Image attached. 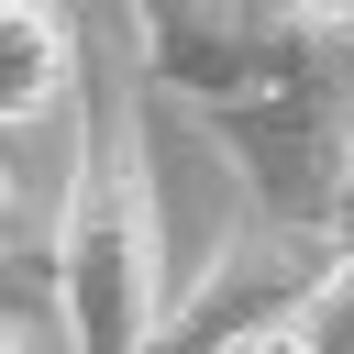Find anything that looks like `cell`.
<instances>
[{
    "instance_id": "6da1fadb",
    "label": "cell",
    "mask_w": 354,
    "mask_h": 354,
    "mask_svg": "<svg viewBox=\"0 0 354 354\" xmlns=\"http://www.w3.org/2000/svg\"><path fill=\"white\" fill-rule=\"evenodd\" d=\"M55 321L66 354H144L166 321V210H155V155H144V100L100 88L77 122V166L44 232Z\"/></svg>"
},
{
    "instance_id": "7a4b0ae2",
    "label": "cell",
    "mask_w": 354,
    "mask_h": 354,
    "mask_svg": "<svg viewBox=\"0 0 354 354\" xmlns=\"http://www.w3.org/2000/svg\"><path fill=\"white\" fill-rule=\"evenodd\" d=\"M210 144L243 166L266 221L332 232L343 199H354V0H310V33L288 55V77L254 88L243 111H221Z\"/></svg>"
},
{
    "instance_id": "3957f363",
    "label": "cell",
    "mask_w": 354,
    "mask_h": 354,
    "mask_svg": "<svg viewBox=\"0 0 354 354\" xmlns=\"http://www.w3.org/2000/svg\"><path fill=\"white\" fill-rule=\"evenodd\" d=\"M332 277V232H299V221H243V232H221V254L199 266V288L155 321V343L144 354H221L243 321H277V310H299L310 288Z\"/></svg>"
},
{
    "instance_id": "277c9868",
    "label": "cell",
    "mask_w": 354,
    "mask_h": 354,
    "mask_svg": "<svg viewBox=\"0 0 354 354\" xmlns=\"http://www.w3.org/2000/svg\"><path fill=\"white\" fill-rule=\"evenodd\" d=\"M77 88V22L55 0H0V133L44 122Z\"/></svg>"
},
{
    "instance_id": "5b68a950",
    "label": "cell",
    "mask_w": 354,
    "mask_h": 354,
    "mask_svg": "<svg viewBox=\"0 0 354 354\" xmlns=\"http://www.w3.org/2000/svg\"><path fill=\"white\" fill-rule=\"evenodd\" d=\"M310 332H321V354H354V199L332 221V277L310 288Z\"/></svg>"
},
{
    "instance_id": "8992f818",
    "label": "cell",
    "mask_w": 354,
    "mask_h": 354,
    "mask_svg": "<svg viewBox=\"0 0 354 354\" xmlns=\"http://www.w3.org/2000/svg\"><path fill=\"white\" fill-rule=\"evenodd\" d=\"M221 354H321V332H310V299H299V310H277V321H243Z\"/></svg>"
},
{
    "instance_id": "52a82bcc",
    "label": "cell",
    "mask_w": 354,
    "mask_h": 354,
    "mask_svg": "<svg viewBox=\"0 0 354 354\" xmlns=\"http://www.w3.org/2000/svg\"><path fill=\"white\" fill-rule=\"evenodd\" d=\"M0 243H33V254H44V232H33V199H22V177H11V155H0Z\"/></svg>"
},
{
    "instance_id": "ba28073f",
    "label": "cell",
    "mask_w": 354,
    "mask_h": 354,
    "mask_svg": "<svg viewBox=\"0 0 354 354\" xmlns=\"http://www.w3.org/2000/svg\"><path fill=\"white\" fill-rule=\"evenodd\" d=\"M0 354H66V321L44 332L33 310H0Z\"/></svg>"
}]
</instances>
